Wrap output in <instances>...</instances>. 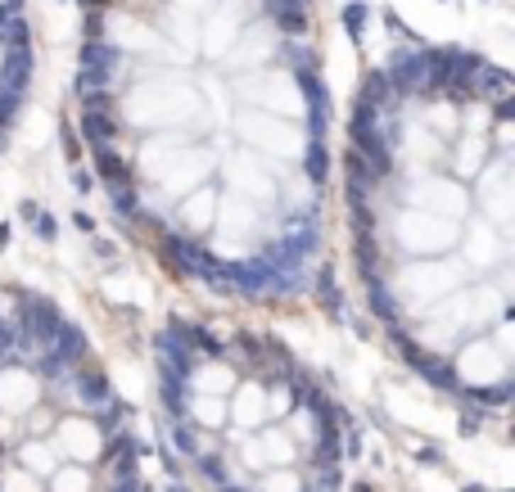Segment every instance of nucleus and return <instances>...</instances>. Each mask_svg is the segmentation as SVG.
<instances>
[{"mask_svg": "<svg viewBox=\"0 0 515 492\" xmlns=\"http://www.w3.org/2000/svg\"><path fill=\"white\" fill-rule=\"evenodd\" d=\"M465 267L461 262H443V257H398L394 276H389V285L394 293L402 298V307H416V312H425L429 303L448 298V293L465 289Z\"/></svg>", "mask_w": 515, "mask_h": 492, "instance_id": "obj_1", "label": "nucleus"}, {"mask_svg": "<svg viewBox=\"0 0 515 492\" xmlns=\"http://www.w3.org/2000/svg\"><path fill=\"white\" fill-rule=\"evenodd\" d=\"M461 226L438 213H421V208H398L394 221L384 226V240L398 249V257H443L452 253Z\"/></svg>", "mask_w": 515, "mask_h": 492, "instance_id": "obj_2", "label": "nucleus"}, {"mask_svg": "<svg viewBox=\"0 0 515 492\" xmlns=\"http://www.w3.org/2000/svg\"><path fill=\"white\" fill-rule=\"evenodd\" d=\"M236 131H240L244 150L272 158V163H299V154L308 150V136L299 131V122L262 113V108H244L236 118Z\"/></svg>", "mask_w": 515, "mask_h": 492, "instance_id": "obj_3", "label": "nucleus"}, {"mask_svg": "<svg viewBox=\"0 0 515 492\" xmlns=\"http://www.w3.org/2000/svg\"><path fill=\"white\" fill-rule=\"evenodd\" d=\"M398 208H421V213H438L448 221H461L470 217V186L452 177H416L411 186L398 177Z\"/></svg>", "mask_w": 515, "mask_h": 492, "instance_id": "obj_4", "label": "nucleus"}, {"mask_svg": "<svg viewBox=\"0 0 515 492\" xmlns=\"http://www.w3.org/2000/svg\"><path fill=\"white\" fill-rule=\"evenodd\" d=\"M452 375H457V388H493V384H506V371L511 362L502 357L488 335H470L452 348Z\"/></svg>", "mask_w": 515, "mask_h": 492, "instance_id": "obj_5", "label": "nucleus"}, {"mask_svg": "<svg viewBox=\"0 0 515 492\" xmlns=\"http://www.w3.org/2000/svg\"><path fill=\"white\" fill-rule=\"evenodd\" d=\"M222 163V181H226V190L231 194H240V199H253L258 208H267L272 213L276 208V177H267V158L262 154H253V150H236L231 158H217Z\"/></svg>", "mask_w": 515, "mask_h": 492, "instance_id": "obj_6", "label": "nucleus"}, {"mask_svg": "<svg viewBox=\"0 0 515 492\" xmlns=\"http://www.w3.org/2000/svg\"><path fill=\"white\" fill-rule=\"evenodd\" d=\"M109 429L95 420V415H86V411H64L55 420V442H59V452L64 457H72L77 465H91V461H104V452H109Z\"/></svg>", "mask_w": 515, "mask_h": 492, "instance_id": "obj_7", "label": "nucleus"}, {"mask_svg": "<svg viewBox=\"0 0 515 492\" xmlns=\"http://www.w3.org/2000/svg\"><path fill=\"white\" fill-rule=\"evenodd\" d=\"M217 190L213 181H204V186H194L190 194H181L177 203H172V226L181 230V235H190V240H208L213 235V221H217Z\"/></svg>", "mask_w": 515, "mask_h": 492, "instance_id": "obj_8", "label": "nucleus"}, {"mask_svg": "<svg viewBox=\"0 0 515 492\" xmlns=\"http://www.w3.org/2000/svg\"><path fill=\"white\" fill-rule=\"evenodd\" d=\"M36 402H45L41 375H36L32 366H23V362H5V366H0V411L14 415V420H23Z\"/></svg>", "mask_w": 515, "mask_h": 492, "instance_id": "obj_9", "label": "nucleus"}, {"mask_svg": "<svg viewBox=\"0 0 515 492\" xmlns=\"http://www.w3.org/2000/svg\"><path fill=\"white\" fill-rule=\"evenodd\" d=\"M493 158L484 136H475V131H457L448 145H443V163L452 172V181H461V186H470L475 177H480V167Z\"/></svg>", "mask_w": 515, "mask_h": 492, "instance_id": "obj_10", "label": "nucleus"}, {"mask_svg": "<svg viewBox=\"0 0 515 492\" xmlns=\"http://www.w3.org/2000/svg\"><path fill=\"white\" fill-rule=\"evenodd\" d=\"M226 420L240 429H262L267 425V388L262 379H240L226 393Z\"/></svg>", "mask_w": 515, "mask_h": 492, "instance_id": "obj_11", "label": "nucleus"}, {"mask_svg": "<svg viewBox=\"0 0 515 492\" xmlns=\"http://www.w3.org/2000/svg\"><path fill=\"white\" fill-rule=\"evenodd\" d=\"M262 9L280 36H308V0H262Z\"/></svg>", "mask_w": 515, "mask_h": 492, "instance_id": "obj_12", "label": "nucleus"}, {"mask_svg": "<svg viewBox=\"0 0 515 492\" xmlns=\"http://www.w3.org/2000/svg\"><path fill=\"white\" fill-rule=\"evenodd\" d=\"M122 131L118 122V108H82V136L91 140V150H100V145H113Z\"/></svg>", "mask_w": 515, "mask_h": 492, "instance_id": "obj_13", "label": "nucleus"}, {"mask_svg": "<svg viewBox=\"0 0 515 492\" xmlns=\"http://www.w3.org/2000/svg\"><path fill=\"white\" fill-rule=\"evenodd\" d=\"M280 64L285 72H321V55L312 50L308 36H280Z\"/></svg>", "mask_w": 515, "mask_h": 492, "instance_id": "obj_14", "label": "nucleus"}, {"mask_svg": "<svg viewBox=\"0 0 515 492\" xmlns=\"http://www.w3.org/2000/svg\"><path fill=\"white\" fill-rule=\"evenodd\" d=\"M95 172H100L104 190H109V186H127V181H136V167H131V158L118 154V145H100V150H95Z\"/></svg>", "mask_w": 515, "mask_h": 492, "instance_id": "obj_15", "label": "nucleus"}, {"mask_svg": "<svg viewBox=\"0 0 515 492\" xmlns=\"http://www.w3.org/2000/svg\"><path fill=\"white\" fill-rule=\"evenodd\" d=\"M330 167H335V158H330V140H308V150L299 154V177L312 181V186H326Z\"/></svg>", "mask_w": 515, "mask_h": 492, "instance_id": "obj_16", "label": "nucleus"}, {"mask_svg": "<svg viewBox=\"0 0 515 492\" xmlns=\"http://www.w3.org/2000/svg\"><path fill=\"white\" fill-rule=\"evenodd\" d=\"M127 64H131V55H122L109 41H82V50H77V68H127Z\"/></svg>", "mask_w": 515, "mask_h": 492, "instance_id": "obj_17", "label": "nucleus"}, {"mask_svg": "<svg viewBox=\"0 0 515 492\" xmlns=\"http://www.w3.org/2000/svg\"><path fill=\"white\" fill-rule=\"evenodd\" d=\"M45 488L50 492H91V474H86L82 465H59V470L45 479Z\"/></svg>", "mask_w": 515, "mask_h": 492, "instance_id": "obj_18", "label": "nucleus"}, {"mask_svg": "<svg viewBox=\"0 0 515 492\" xmlns=\"http://www.w3.org/2000/svg\"><path fill=\"white\" fill-rule=\"evenodd\" d=\"M23 217L32 221V230H36V240H45V244H55L59 235V221L55 213H45V208H36V203H23Z\"/></svg>", "mask_w": 515, "mask_h": 492, "instance_id": "obj_19", "label": "nucleus"}, {"mask_svg": "<svg viewBox=\"0 0 515 492\" xmlns=\"http://www.w3.org/2000/svg\"><path fill=\"white\" fill-rule=\"evenodd\" d=\"M339 18H343V28H348V36H362V28L371 23V9H366L362 0H353V5H343Z\"/></svg>", "mask_w": 515, "mask_h": 492, "instance_id": "obj_20", "label": "nucleus"}, {"mask_svg": "<svg viewBox=\"0 0 515 492\" xmlns=\"http://www.w3.org/2000/svg\"><path fill=\"white\" fill-rule=\"evenodd\" d=\"M18 113H23V100H18V95H9L5 86H0V136H5V131L18 122Z\"/></svg>", "mask_w": 515, "mask_h": 492, "instance_id": "obj_21", "label": "nucleus"}, {"mask_svg": "<svg viewBox=\"0 0 515 492\" xmlns=\"http://www.w3.org/2000/svg\"><path fill=\"white\" fill-rule=\"evenodd\" d=\"M5 45H32V23L23 14H9L5 23Z\"/></svg>", "mask_w": 515, "mask_h": 492, "instance_id": "obj_22", "label": "nucleus"}, {"mask_svg": "<svg viewBox=\"0 0 515 492\" xmlns=\"http://www.w3.org/2000/svg\"><path fill=\"white\" fill-rule=\"evenodd\" d=\"M127 285H131L127 276H122V280H118V276H109V280H104V293H109L113 303H131V289H127Z\"/></svg>", "mask_w": 515, "mask_h": 492, "instance_id": "obj_23", "label": "nucleus"}, {"mask_svg": "<svg viewBox=\"0 0 515 492\" xmlns=\"http://www.w3.org/2000/svg\"><path fill=\"white\" fill-rule=\"evenodd\" d=\"M68 186L77 190V194H91V186H95V181H91V167L77 163V167H72V181H68Z\"/></svg>", "mask_w": 515, "mask_h": 492, "instance_id": "obj_24", "label": "nucleus"}, {"mask_svg": "<svg viewBox=\"0 0 515 492\" xmlns=\"http://www.w3.org/2000/svg\"><path fill=\"white\" fill-rule=\"evenodd\" d=\"M91 253H95V257H104V262H113V257H118V244H113V240H104V235H95V240H91Z\"/></svg>", "mask_w": 515, "mask_h": 492, "instance_id": "obj_25", "label": "nucleus"}, {"mask_svg": "<svg viewBox=\"0 0 515 492\" xmlns=\"http://www.w3.org/2000/svg\"><path fill=\"white\" fill-rule=\"evenodd\" d=\"M72 230H77V235H95V217L77 208V213H72Z\"/></svg>", "mask_w": 515, "mask_h": 492, "instance_id": "obj_26", "label": "nucleus"}, {"mask_svg": "<svg viewBox=\"0 0 515 492\" xmlns=\"http://www.w3.org/2000/svg\"><path fill=\"white\" fill-rule=\"evenodd\" d=\"M5 244H14V226H9V221H0V253H5Z\"/></svg>", "mask_w": 515, "mask_h": 492, "instance_id": "obj_27", "label": "nucleus"}, {"mask_svg": "<svg viewBox=\"0 0 515 492\" xmlns=\"http://www.w3.org/2000/svg\"><path fill=\"white\" fill-rule=\"evenodd\" d=\"M82 9H109V5H118V0H77Z\"/></svg>", "mask_w": 515, "mask_h": 492, "instance_id": "obj_28", "label": "nucleus"}]
</instances>
